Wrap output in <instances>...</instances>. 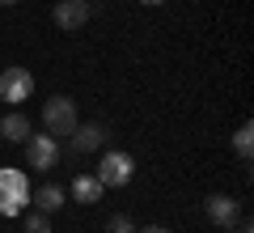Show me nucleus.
Returning <instances> with one entry per match:
<instances>
[{
	"instance_id": "1",
	"label": "nucleus",
	"mask_w": 254,
	"mask_h": 233,
	"mask_svg": "<svg viewBox=\"0 0 254 233\" xmlns=\"http://www.w3.org/2000/svg\"><path fill=\"white\" fill-rule=\"evenodd\" d=\"M26 204H30L26 170H17V165H4V170H0V216H17V212H26Z\"/></svg>"
},
{
	"instance_id": "2",
	"label": "nucleus",
	"mask_w": 254,
	"mask_h": 233,
	"mask_svg": "<svg viewBox=\"0 0 254 233\" xmlns=\"http://www.w3.org/2000/svg\"><path fill=\"white\" fill-rule=\"evenodd\" d=\"M43 123H47V132H51L55 140H60V136H72V127H76V102L64 98V93H55V98L43 106Z\"/></svg>"
},
{
	"instance_id": "3",
	"label": "nucleus",
	"mask_w": 254,
	"mask_h": 233,
	"mask_svg": "<svg viewBox=\"0 0 254 233\" xmlns=\"http://www.w3.org/2000/svg\"><path fill=\"white\" fill-rule=\"evenodd\" d=\"M26 161H30V170H55L60 165V140H55L51 132H43V136H34L30 132L26 136Z\"/></svg>"
},
{
	"instance_id": "4",
	"label": "nucleus",
	"mask_w": 254,
	"mask_h": 233,
	"mask_svg": "<svg viewBox=\"0 0 254 233\" xmlns=\"http://www.w3.org/2000/svg\"><path fill=\"white\" fill-rule=\"evenodd\" d=\"M131 174H136V161L127 157V153H102V161H98V182L102 187H127L131 182Z\"/></svg>"
},
{
	"instance_id": "5",
	"label": "nucleus",
	"mask_w": 254,
	"mask_h": 233,
	"mask_svg": "<svg viewBox=\"0 0 254 233\" xmlns=\"http://www.w3.org/2000/svg\"><path fill=\"white\" fill-rule=\"evenodd\" d=\"M30 93H34V77H30L26 68H4L0 72V102H26Z\"/></svg>"
},
{
	"instance_id": "6",
	"label": "nucleus",
	"mask_w": 254,
	"mask_h": 233,
	"mask_svg": "<svg viewBox=\"0 0 254 233\" xmlns=\"http://www.w3.org/2000/svg\"><path fill=\"white\" fill-rule=\"evenodd\" d=\"M203 212H208L212 225H220V229H233L237 216H242V199H233V195H208V199H203Z\"/></svg>"
},
{
	"instance_id": "7",
	"label": "nucleus",
	"mask_w": 254,
	"mask_h": 233,
	"mask_svg": "<svg viewBox=\"0 0 254 233\" xmlns=\"http://www.w3.org/2000/svg\"><path fill=\"white\" fill-rule=\"evenodd\" d=\"M89 0H60L55 4V26L60 30H81L85 21H89Z\"/></svg>"
},
{
	"instance_id": "8",
	"label": "nucleus",
	"mask_w": 254,
	"mask_h": 233,
	"mask_svg": "<svg viewBox=\"0 0 254 233\" xmlns=\"http://www.w3.org/2000/svg\"><path fill=\"white\" fill-rule=\"evenodd\" d=\"M102 144H106V127L102 123H76L72 127V149L76 153H93Z\"/></svg>"
},
{
	"instance_id": "9",
	"label": "nucleus",
	"mask_w": 254,
	"mask_h": 233,
	"mask_svg": "<svg viewBox=\"0 0 254 233\" xmlns=\"http://www.w3.org/2000/svg\"><path fill=\"white\" fill-rule=\"evenodd\" d=\"M64 199H68V195H64V187H55V182H47V187L30 191V204H34L38 212H47V216H51V212H60V208H64Z\"/></svg>"
},
{
	"instance_id": "10",
	"label": "nucleus",
	"mask_w": 254,
	"mask_h": 233,
	"mask_svg": "<svg viewBox=\"0 0 254 233\" xmlns=\"http://www.w3.org/2000/svg\"><path fill=\"white\" fill-rule=\"evenodd\" d=\"M0 136L9 144H26V136H30V119L21 115V110H9V115L0 119Z\"/></svg>"
},
{
	"instance_id": "11",
	"label": "nucleus",
	"mask_w": 254,
	"mask_h": 233,
	"mask_svg": "<svg viewBox=\"0 0 254 233\" xmlns=\"http://www.w3.org/2000/svg\"><path fill=\"white\" fill-rule=\"evenodd\" d=\"M102 191H106V187L98 182V174H76V178H72V199H76V204H98Z\"/></svg>"
},
{
	"instance_id": "12",
	"label": "nucleus",
	"mask_w": 254,
	"mask_h": 233,
	"mask_svg": "<svg viewBox=\"0 0 254 233\" xmlns=\"http://www.w3.org/2000/svg\"><path fill=\"white\" fill-rule=\"evenodd\" d=\"M233 149H237L242 161H250V153H254V127H250V123H242V127L233 132Z\"/></svg>"
},
{
	"instance_id": "13",
	"label": "nucleus",
	"mask_w": 254,
	"mask_h": 233,
	"mask_svg": "<svg viewBox=\"0 0 254 233\" xmlns=\"http://www.w3.org/2000/svg\"><path fill=\"white\" fill-rule=\"evenodd\" d=\"M106 233H136V225H131V216H123V212H115L106 221Z\"/></svg>"
},
{
	"instance_id": "14",
	"label": "nucleus",
	"mask_w": 254,
	"mask_h": 233,
	"mask_svg": "<svg viewBox=\"0 0 254 233\" xmlns=\"http://www.w3.org/2000/svg\"><path fill=\"white\" fill-rule=\"evenodd\" d=\"M26 233H51V221H47V212H30V216H26Z\"/></svg>"
},
{
	"instance_id": "15",
	"label": "nucleus",
	"mask_w": 254,
	"mask_h": 233,
	"mask_svg": "<svg viewBox=\"0 0 254 233\" xmlns=\"http://www.w3.org/2000/svg\"><path fill=\"white\" fill-rule=\"evenodd\" d=\"M136 233H170L165 225H148V229H136Z\"/></svg>"
},
{
	"instance_id": "16",
	"label": "nucleus",
	"mask_w": 254,
	"mask_h": 233,
	"mask_svg": "<svg viewBox=\"0 0 254 233\" xmlns=\"http://www.w3.org/2000/svg\"><path fill=\"white\" fill-rule=\"evenodd\" d=\"M144 4H165V0H144Z\"/></svg>"
},
{
	"instance_id": "17",
	"label": "nucleus",
	"mask_w": 254,
	"mask_h": 233,
	"mask_svg": "<svg viewBox=\"0 0 254 233\" xmlns=\"http://www.w3.org/2000/svg\"><path fill=\"white\" fill-rule=\"evenodd\" d=\"M0 4H17V0H0Z\"/></svg>"
},
{
	"instance_id": "18",
	"label": "nucleus",
	"mask_w": 254,
	"mask_h": 233,
	"mask_svg": "<svg viewBox=\"0 0 254 233\" xmlns=\"http://www.w3.org/2000/svg\"><path fill=\"white\" fill-rule=\"evenodd\" d=\"M225 233H237V229H225Z\"/></svg>"
}]
</instances>
